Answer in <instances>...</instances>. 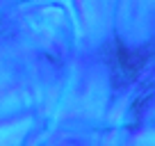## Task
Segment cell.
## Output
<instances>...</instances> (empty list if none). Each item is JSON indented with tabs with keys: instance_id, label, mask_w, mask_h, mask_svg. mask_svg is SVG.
Instances as JSON below:
<instances>
[{
	"instance_id": "1",
	"label": "cell",
	"mask_w": 155,
	"mask_h": 146,
	"mask_svg": "<svg viewBox=\"0 0 155 146\" xmlns=\"http://www.w3.org/2000/svg\"><path fill=\"white\" fill-rule=\"evenodd\" d=\"M110 59H112V66H114L116 75H121L123 82H130V80L137 78V73L141 71V66H144L146 59H148V48H144V50H130V48H126L123 41L116 39L114 44H112Z\"/></svg>"
}]
</instances>
